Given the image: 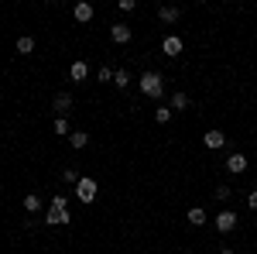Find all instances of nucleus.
<instances>
[{
  "label": "nucleus",
  "instance_id": "obj_11",
  "mask_svg": "<svg viewBox=\"0 0 257 254\" xmlns=\"http://www.w3.org/2000/svg\"><path fill=\"white\" fill-rule=\"evenodd\" d=\"M178 14H182L178 7H168V4H165V7H158V18L165 21V24H172V21H178Z\"/></svg>",
  "mask_w": 257,
  "mask_h": 254
},
{
  "label": "nucleus",
  "instance_id": "obj_5",
  "mask_svg": "<svg viewBox=\"0 0 257 254\" xmlns=\"http://www.w3.org/2000/svg\"><path fill=\"white\" fill-rule=\"evenodd\" d=\"M69 107H72V97H69V93H55V100H52V110H55L59 117H69Z\"/></svg>",
  "mask_w": 257,
  "mask_h": 254
},
{
  "label": "nucleus",
  "instance_id": "obj_15",
  "mask_svg": "<svg viewBox=\"0 0 257 254\" xmlns=\"http://www.w3.org/2000/svg\"><path fill=\"white\" fill-rule=\"evenodd\" d=\"M113 82H117L120 90H127V86H131V72H127V69H120V72H113Z\"/></svg>",
  "mask_w": 257,
  "mask_h": 254
},
{
  "label": "nucleus",
  "instance_id": "obj_13",
  "mask_svg": "<svg viewBox=\"0 0 257 254\" xmlns=\"http://www.w3.org/2000/svg\"><path fill=\"white\" fill-rule=\"evenodd\" d=\"M69 144H72V148H86V144H89V134H86V131H72V134H69Z\"/></svg>",
  "mask_w": 257,
  "mask_h": 254
},
{
  "label": "nucleus",
  "instance_id": "obj_10",
  "mask_svg": "<svg viewBox=\"0 0 257 254\" xmlns=\"http://www.w3.org/2000/svg\"><path fill=\"white\" fill-rule=\"evenodd\" d=\"M226 168H230L233 176H240V172H247V158H243V155H230V161H226Z\"/></svg>",
  "mask_w": 257,
  "mask_h": 254
},
{
  "label": "nucleus",
  "instance_id": "obj_23",
  "mask_svg": "<svg viewBox=\"0 0 257 254\" xmlns=\"http://www.w3.org/2000/svg\"><path fill=\"white\" fill-rule=\"evenodd\" d=\"M213 196H216L219 203H226V196H230V189H226V186H219V189H216V193H213Z\"/></svg>",
  "mask_w": 257,
  "mask_h": 254
},
{
  "label": "nucleus",
  "instance_id": "obj_21",
  "mask_svg": "<svg viewBox=\"0 0 257 254\" xmlns=\"http://www.w3.org/2000/svg\"><path fill=\"white\" fill-rule=\"evenodd\" d=\"M55 134H65V137L72 134V131H69V120H65V117H59V120H55Z\"/></svg>",
  "mask_w": 257,
  "mask_h": 254
},
{
  "label": "nucleus",
  "instance_id": "obj_20",
  "mask_svg": "<svg viewBox=\"0 0 257 254\" xmlns=\"http://www.w3.org/2000/svg\"><path fill=\"white\" fill-rule=\"evenodd\" d=\"M62 179H65V186H79V172H76V168H65Z\"/></svg>",
  "mask_w": 257,
  "mask_h": 254
},
{
  "label": "nucleus",
  "instance_id": "obj_6",
  "mask_svg": "<svg viewBox=\"0 0 257 254\" xmlns=\"http://www.w3.org/2000/svg\"><path fill=\"white\" fill-rule=\"evenodd\" d=\"M110 38L117 41V45H127V41H131V28L120 21V24H113V28H110Z\"/></svg>",
  "mask_w": 257,
  "mask_h": 254
},
{
  "label": "nucleus",
  "instance_id": "obj_8",
  "mask_svg": "<svg viewBox=\"0 0 257 254\" xmlns=\"http://www.w3.org/2000/svg\"><path fill=\"white\" fill-rule=\"evenodd\" d=\"M202 141H206V148H213V151H216V148H223V144H226V134H223V131H206V137H202Z\"/></svg>",
  "mask_w": 257,
  "mask_h": 254
},
{
  "label": "nucleus",
  "instance_id": "obj_18",
  "mask_svg": "<svg viewBox=\"0 0 257 254\" xmlns=\"http://www.w3.org/2000/svg\"><path fill=\"white\" fill-rule=\"evenodd\" d=\"M38 206H41V199H38L35 193H28V196H24V210H28V213H35Z\"/></svg>",
  "mask_w": 257,
  "mask_h": 254
},
{
  "label": "nucleus",
  "instance_id": "obj_7",
  "mask_svg": "<svg viewBox=\"0 0 257 254\" xmlns=\"http://www.w3.org/2000/svg\"><path fill=\"white\" fill-rule=\"evenodd\" d=\"M161 48H165V55L175 59V55H182V38H178V35H168V38L161 41Z\"/></svg>",
  "mask_w": 257,
  "mask_h": 254
},
{
  "label": "nucleus",
  "instance_id": "obj_3",
  "mask_svg": "<svg viewBox=\"0 0 257 254\" xmlns=\"http://www.w3.org/2000/svg\"><path fill=\"white\" fill-rule=\"evenodd\" d=\"M99 193V186H96V179H79V186H76V196H79L82 203H93Z\"/></svg>",
  "mask_w": 257,
  "mask_h": 254
},
{
  "label": "nucleus",
  "instance_id": "obj_1",
  "mask_svg": "<svg viewBox=\"0 0 257 254\" xmlns=\"http://www.w3.org/2000/svg\"><path fill=\"white\" fill-rule=\"evenodd\" d=\"M45 223L48 227H62V223H69V203H65V196H55L52 199V206H48V213H45Z\"/></svg>",
  "mask_w": 257,
  "mask_h": 254
},
{
  "label": "nucleus",
  "instance_id": "obj_17",
  "mask_svg": "<svg viewBox=\"0 0 257 254\" xmlns=\"http://www.w3.org/2000/svg\"><path fill=\"white\" fill-rule=\"evenodd\" d=\"M189 223H192V227H202V223H206V213H202V210H189Z\"/></svg>",
  "mask_w": 257,
  "mask_h": 254
},
{
  "label": "nucleus",
  "instance_id": "obj_25",
  "mask_svg": "<svg viewBox=\"0 0 257 254\" xmlns=\"http://www.w3.org/2000/svg\"><path fill=\"white\" fill-rule=\"evenodd\" d=\"M219 254H233V251H219Z\"/></svg>",
  "mask_w": 257,
  "mask_h": 254
},
{
  "label": "nucleus",
  "instance_id": "obj_9",
  "mask_svg": "<svg viewBox=\"0 0 257 254\" xmlns=\"http://www.w3.org/2000/svg\"><path fill=\"white\" fill-rule=\"evenodd\" d=\"M86 76H89V65H86V62H72V69H69V79H72V82H82Z\"/></svg>",
  "mask_w": 257,
  "mask_h": 254
},
{
  "label": "nucleus",
  "instance_id": "obj_24",
  "mask_svg": "<svg viewBox=\"0 0 257 254\" xmlns=\"http://www.w3.org/2000/svg\"><path fill=\"white\" fill-rule=\"evenodd\" d=\"M247 206H250V210H257V193H250V196H247Z\"/></svg>",
  "mask_w": 257,
  "mask_h": 254
},
{
  "label": "nucleus",
  "instance_id": "obj_14",
  "mask_svg": "<svg viewBox=\"0 0 257 254\" xmlns=\"http://www.w3.org/2000/svg\"><path fill=\"white\" fill-rule=\"evenodd\" d=\"M18 52H21V55H31V52H35V38H28V35L18 38Z\"/></svg>",
  "mask_w": 257,
  "mask_h": 254
},
{
  "label": "nucleus",
  "instance_id": "obj_19",
  "mask_svg": "<svg viewBox=\"0 0 257 254\" xmlns=\"http://www.w3.org/2000/svg\"><path fill=\"white\" fill-rule=\"evenodd\" d=\"M155 120H158V124H168V120H172V107H158V110H155Z\"/></svg>",
  "mask_w": 257,
  "mask_h": 254
},
{
  "label": "nucleus",
  "instance_id": "obj_2",
  "mask_svg": "<svg viewBox=\"0 0 257 254\" xmlns=\"http://www.w3.org/2000/svg\"><path fill=\"white\" fill-rule=\"evenodd\" d=\"M138 86H141V93H144V97H151V100H158L161 93H165V86H161V76H158V72H144V76L138 79Z\"/></svg>",
  "mask_w": 257,
  "mask_h": 254
},
{
  "label": "nucleus",
  "instance_id": "obj_16",
  "mask_svg": "<svg viewBox=\"0 0 257 254\" xmlns=\"http://www.w3.org/2000/svg\"><path fill=\"white\" fill-rule=\"evenodd\" d=\"M189 107V93H175L172 97V110H185Z\"/></svg>",
  "mask_w": 257,
  "mask_h": 254
},
{
  "label": "nucleus",
  "instance_id": "obj_4",
  "mask_svg": "<svg viewBox=\"0 0 257 254\" xmlns=\"http://www.w3.org/2000/svg\"><path fill=\"white\" fill-rule=\"evenodd\" d=\"M233 227H237V213H233V210H223V213L216 216V230L219 234H230Z\"/></svg>",
  "mask_w": 257,
  "mask_h": 254
},
{
  "label": "nucleus",
  "instance_id": "obj_12",
  "mask_svg": "<svg viewBox=\"0 0 257 254\" xmlns=\"http://www.w3.org/2000/svg\"><path fill=\"white\" fill-rule=\"evenodd\" d=\"M76 21H93V4H76Z\"/></svg>",
  "mask_w": 257,
  "mask_h": 254
},
{
  "label": "nucleus",
  "instance_id": "obj_22",
  "mask_svg": "<svg viewBox=\"0 0 257 254\" xmlns=\"http://www.w3.org/2000/svg\"><path fill=\"white\" fill-rule=\"evenodd\" d=\"M96 79H99V82H110V79H113V72H110V69L103 65V69H99V72H96Z\"/></svg>",
  "mask_w": 257,
  "mask_h": 254
}]
</instances>
